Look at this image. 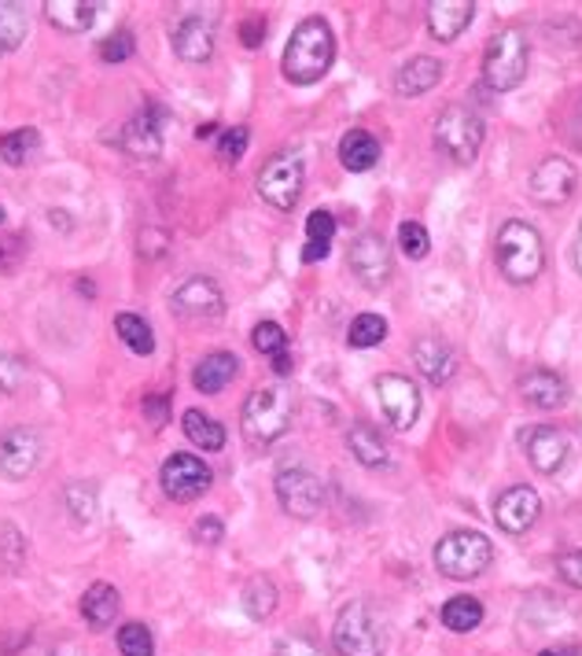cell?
Masks as SVG:
<instances>
[{
    "label": "cell",
    "instance_id": "cell-55",
    "mask_svg": "<svg viewBox=\"0 0 582 656\" xmlns=\"http://www.w3.org/2000/svg\"><path fill=\"white\" fill-rule=\"evenodd\" d=\"M0 258H4V251H0Z\"/></svg>",
    "mask_w": 582,
    "mask_h": 656
},
{
    "label": "cell",
    "instance_id": "cell-25",
    "mask_svg": "<svg viewBox=\"0 0 582 656\" xmlns=\"http://www.w3.org/2000/svg\"><path fill=\"white\" fill-rule=\"evenodd\" d=\"M237 373H240V358H237V354L214 351V354H206L200 365H195L192 383H195V391H203V395H218L225 383H232V377H237Z\"/></svg>",
    "mask_w": 582,
    "mask_h": 656
},
{
    "label": "cell",
    "instance_id": "cell-34",
    "mask_svg": "<svg viewBox=\"0 0 582 656\" xmlns=\"http://www.w3.org/2000/svg\"><path fill=\"white\" fill-rule=\"evenodd\" d=\"M26 37V12L15 0H0V52L18 49V41Z\"/></svg>",
    "mask_w": 582,
    "mask_h": 656
},
{
    "label": "cell",
    "instance_id": "cell-14",
    "mask_svg": "<svg viewBox=\"0 0 582 656\" xmlns=\"http://www.w3.org/2000/svg\"><path fill=\"white\" fill-rule=\"evenodd\" d=\"M539 513H542V499H539V491L528 483L509 487V491H505L494 505V520L505 535H528V531L534 528V520H539Z\"/></svg>",
    "mask_w": 582,
    "mask_h": 656
},
{
    "label": "cell",
    "instance_id": "cell-2",
    "mask_svg": "<svg viewBox=\"0 0 582 656\" xmlns=\"http://www.w3.org/2000/svg\"><path fill=\"white\" fill-rule=\"evenodd\" d=\"M494 258L509 285H531L542 274V266H546V248H542L539 229L520 218L505 222L494 240Z\"/></svg>",
    "mask_w": 582,
    "mask_h": 656
},
{
    "label": "cell",
    "instance_id": "cell-32",
    "mask_svg": "<svg viewBox=\"0 0 582 656\" xmlns=\"http://www.w3.org/2000/svg\"><path fill=\"white\" fill-rule=\"evenodd\" d=\"M37 148H41V137H37V129H12V134L0 137V155H4L8 166H23L30 163L37 155Z\"/></svg>",
    "mask_w": 582,
    "mask_h": 656
},
{
    "label": "cell",
    "instance_id": "cell-29",
    "mask_svg": "<svg viewBox=\"0 0 582 656\" xmlns=\"http://www.w3.org/2000/svg\"><path fill=\"white\" fill-rule=\"evenodd\" d=\"M480 623H483V605L476 602V597L461 594V597H450L443 605V627H450L454 634H468Z\"/></svg>",
    "mask_w": 582,
    "mask_h": 656
},
{
    "label": "cell",
    "instance_id": "cell-30",
    "mask_svg": "<svg viewBox=\"0 0 582 656\" xmlns=\"http://www.w3.org/2000/svg\"><path fill=\"white\" fill-rule=\"evenodd\" d=\"M181 425H185V436H189L192 446H200V450H222L225 446V428L214 417L200 414V409H189Z\"/></svg>",
    "mask_w": 582,
    "mask_h": 656
},
{
    "label": "cell",
    "instance_id": "cell-20",
    "mask_svg": "<svg viewBox=\"0 0 582 656\" xmlns=\"http://www.w3.org/2000/svg\"><path fill=\"white\" fill-rule=\"evenodd\" d=\"M472 15V0H435V4H428V26L435 34V41H457L468 30Z\"/></svg>",
    "mask_w": 582,
    "mask_h": 656
},
{
    "label": "cell",
    "instance_id": "cell-16",
    "mask_svg": "<svg viewBox=\"0 0 582 656\" xmlns=\"http://www.w3.org/2000/svg\"><path fill=\"white\" fill-rule=\"evenodd\" d=\"M520 446L528 450L531 465L539 468L542 476H553L560 465L568 462V436L557 432V428H549V425L523 428V432H520Z\"/></svg>",
    "mask_w": 582,
    "mask_h": 656
},
{
    "label": "cell",
    "instance_id": "cell-54",
    "mask_svg": "<svg viewBox=\"0 0 582 656\" xmlns=\"http://www.w3.org/2000/svg\"><path fill=\"white\" fill-rule=\"evenodd\" d=\"M0 222H4V207H0Z\"/></svg>",
    "mask_w": 582,
    "mask_h": 656
},
{
    "label": "cell",
    "instance_id": "cell-39",
    "mask_svg": "<svg viewBox=\"0 0 582 656\" xmlns=\"http://www.w3.org/2000/svg\"><path fill=\"white\" fill-rule=\"evenodd\" d=\"M248 140H251L248 126L225 129V134L218 137V159H222V163H240L243 152H248Z\"/></svg>",
    "mask_w": 582,
    "mask_h": 656
},
{
    "label": "cell",
    "instance_id": "cell-5",
    "mask_svg": "<svg viewBox=\"0 0 582 656\" xmlns=\"http://www.w3.org/2000/svg\"><path fill=\"white\" fill-rule=\"evenodd\" d=\"M494 546L480 531H450L435 546V568L446 579H476L491 568Z\"/></svg>",
    "mask_w": 582,
    "mask_h": 656
},
{
    "label": "cell",
    "instance_id": "cell-8",
    "mask_svg": "<svg viewBox=\"0 0 582 656\" xmlns=\"http://www.w3.org/2000/svg\"><path fill=\"white\" fill-rule=\"evenodd\" d=\"M303 181H306L303 159L291 152H280L258 171V195L269 203V207L291 211L299 203V195H303Z\"/></svg>",
    "mask_w": 582,
    "mask_h": 656
},
{
    "label": "cell",
    "instance_id": "cell-43",
    "mask_svg": "<svg viewBox=\"0 0 582 656\" xmlns=\"http://www.w3.org/2000/svg\"><path fill=\"white\" fill-rule=\"evenodd\" d=\"M557 571H560V579H565V583H571V586L582 590V550L565 553V557L557 560Z\"/></svg>",
    "mask_w": 582,
    "mask_h": 656
},
{
    "label": "cell",
    "instance_id": "cell-53",
    "mask_svg": "<svg viewBox=\"0 0 582 656\" xmlns=\"http://www.w3.org/2000/svg\"><path fill=\"white\" fill-rule=\"evenodd\" d=\"M539 656H575V653H571V649H542Z\"/></svg>",
    "mask_w": 582,
    "mask_h": 656
},
{
    "label": "cell",
    "instance_id": "cell-3",
    "mask_svg": "<svg viewBox=\"0 0 582 656\" xmlns=\"http://www.w3.org/2000/svg\"><path fill=\"white\" fill-rule=\"evenodd\" d=\"M291 391L284 383H266V388H255L243 402V414H240V428H243V439L251 446H269L277 443L280 436L291 428Z\"/></svg>",
    "mask_w": 582,
    "mask_h": 656
},
{
    "label": "cell",
    "instance_id": "cell-42",
    "mask_svg": "<svg viewBox=\"0 0 582 656\" xmlns=\"http://www.w3.org/2000/svg\"><path fill=\"white\" fill-rule=\"evenodd\" d=\"M274 656H321V649H317L309 639H299V634H291V639H280Z\"/></svg>",
    "mask_w": 582,
    "mask_h": 656
},
{
    "label": "cell",
    "instance_id": "cell-51",
    "mask_svg": "<svg viewBox=\"0 0 582 656\" xmlns=\"http://www.w3.org/2000/svg\"><path fill=\"white\" fill-rule=\"evenodd\" d=\"M214 129H218V122H206V126H200V129H195V137H214Z\"/></svg>",
    "mask_w": 582,
    "mask_h": 656
},
{
    "label": "cell",
    "instance_id": "cell-31",
    "mask_svg": "<svg viewBox=\"0 0 582 656\" xmlns=\"http://www.w3.org/2000/svg\"><path fill=\"white\" fill-rule=\"evenodd\" d=\"M115 332L118 340L129 346L134 354H152L155 351V336H152V325L137 314H118L115 317Z\"/></svg>",
    "mask_w": 582,
    "mask_h": 656
},
{
    "label": "cell",
    "instance_id": "cell-18",
    "mask_svg": "<svg viewBox=\"0 0 582 656\" xmlns=\"http://www.w3.org/2000/svg\"><path fill=\"white\" fill-rule=\"evenodd\" d=\"M122 148L137 159H155L163 152V111L144 108L140 115L129 118V126L122 129Z\"/></svg>",
    "mask_w": 582,
    "mask_h": 656
},
{
    "label": "cell",
    "instance_id": "cell-52",
    "mask_svg": "<svg viewBox=\"0 0 582 656\" xmlns=\"http://www.w3.org/2000/svg\"><path fill=\"white\" fill-rule=\"evenodd\" d=\"M52 656H81L74 645H60V649H52Z\"/></svg>",
    "mask_w": 582,
    "mask_h": 656
},
{
    "label": "cell",
    "instance_id": "cell-11",
    "mask_svg": "<svg viewBox=\"0 0 582 656\" xmlns=\"http://www.w3.org/2000/svg\"><path fill=\"white\" fill-rule=\"evenodd\" d=\"M159 480H163V491L166 499L174 502H195L200 494L211 491V468H206L195 454H174L163 462V472H159Z\"/></svg>",
    "mask_w": 582,
    "mask_h": 656
},
{
    "label": "cell",
    "instance_id": "cell-6",
    "mask_svg": "<svg viewBox=\"0 0 582 656\" xmlns=\"http://www.w3.org/2000/svg\"><path fill=\"white\" fill-rule=\"evenodd\" d=\"M435 148L454 163H472L483 148V118L465 104L443 108L435 118Z\"/></svg>",
    "mask_w": 582,
    "mask_h": 656
},
{
    "label": "cell",
    "instance_id": "cell-22",
    "mask_svg": "<svg viewBox=\"0 0 582 656\" xmlns=\"http://www.w3.org/2000/svg\"><path fill=\"white\" fill-rule=\"evenodd\" d=\"M413 362H417V369L425 373L431 383H446L457 369L454 351H450V343L439 340V336H420V340L413 343Z\"/></svg>",
    "mask_w": 582,
    "mask_h": 656
},
{
    "label": "cell",
    "instance_id": "cell-19",
    "mask_svg": "<svg viewBox=\"0 0 582 656\" xmlns=\"http://www.w3.org/2000/svg\"><path fill=\"white\" fill-rule=\"evenodd\" d=\"M174 52L185 63H206L214 55V26L200 15H185L174 26Z\"/></svg>",
    "mask_w": 582,
    "mask_h": 656
},
{
    "label": "cell",
    "instance_id": "cell-33",
    "mask_svg": "<svg viewBox=\"0 0 582 656\" xmlns=\"http://www.w3.org/2000/svg\"><path fill=\"white\" fill-rule=\"evenodd\" d=\"M243 608H248L251 620H266L269 613L277 608V586L274 579L255 576L248 586H243Z\"/></svg>",
    "mask_w": 582,
    "mask_h": 656
},
{
    "label": "cell",
    "instance_id": "cell-47",
    "mask_svg": "<svg viewBox=\"0 0 582 656\" xmlns=\"http://www.w3.org/2000/svg\"><path fill=\"white\" fill-rule=\"evenodd\" d=\"M166 406H170V399H166V395L144 399V414L152 417V425H166Z\"/></svg>",
    "mask_w": 582,
    "mask_h": 656
},
{
    "label": "cell",
    "instance_id": "cell-35",
    "mask_svg": "<svg viewBox=\"0 0 582 656\" xmlns=\"http://www.w3.org/2000/svg\"><path fill=\"white\" fill-rule=\"evenodd\" d=\"M388 340V321H383L380 314H358L351 321V332H346V343L358 346V351H365V346H377Z\"/></svg>",
    "mask_w": 582,
    "mask_h": 656
},
{
    "label": "cell",
    "instance_id": "cell-17",
    "mask_svg": "<svg viewBox=\"0 0 582 656\" xmlns=\"http://www.w3.org/2000/svg\"><path fill=\"white\" fill-rule=\"evenodd\" d=\"M177 317H218L225 311V295L211 277H192L170 295Z\"/></svg>",
    "mask_w": 582,
    "mask_h": 656
},
{
    "label": "cell",
    "instance_id": "cell-27",
    "mask_svg": "<svg viewBox=\"0 0 582 656\" xmlns=\"http://www.w3.org/2000/svg\"><path fill=\"white\" fill-rule=\"evenodd\" d=\"M340 163H343L351 174L372 171V166L380 163V144H377V137L365 134V129H351V134H343V140H340Z\"/></svg>",
    "mask_w": 582,
    "mask_h": 656
},
{
    "label": "cell",
    "instance_id": "cell-48",
    "mask_svg": "<svg viewBox=\"0 0 582 656\" xmlns=\"http://www.w3.org/2000/svg\"><path fill=\"white\" fill-rule=\"evenodd\" d=\"M325 255H328L325 243H306V248H303V262H317V258H325Z\"/></svg>",
    "mask_w": 582,
    "mask_h": 656
},
{
    "label": "cell",
    "instance_id": "cell-4",
    "mask_svg": "<svg viewBox=\"0 0 582 656\" xmlns=\"http://www.w3.org/2000/svg\"><path fill=\"white\" fill-rule=\"evenodd\" d=\"M528 78V37L516 26H505L491 37L483 55V81L494 92H509Z\"/></svg>",
    "mask_w": 582,
    "mask_h": 656
},
{
    "label": "cell",
    "instance_id": "cell-49",
    "mask_svg": "<svg viewBox=\"0 0 582 656\" xmlns=\"http://www.w3.org/2000/svg\"><path fill=\"white\" fill-rule=\"evenodd\" d=\"M291 365H295V362H291V354H288V351L274 354V369L280 373V377H284V373H291Z\"/></svg>",
    "mask_w": 582,
    "mask_h": 656
},
{
    "label": "cell",
    "instance_id": "cell-40",
    "mask_svg": "<svg viewBox=\"0 0 582 656\" xmlns=\"http://www.w3.org/2000/svg\"><path fill=\"white\" fill-rule=\"evenodd\" d=\"M306 237H309L306 243H325V248H328L332 237H336V218L328 211H314L306 218Z\"/></svg>",
    "mask_w": 582,
    "mask_h": 656
},
{
    "label": "cell",
    "instance_id": "cell-45",
    "mask_svg": "<svg viewBox=\"0 0 582 656\" xmlns=\"http://www.w3.org/2000/svg\"><path fill=\"white\" fill-rule=\"evenodd\" d=\"M18 380H23V365L15 358H0V395H12Z\"/></svg>",
    "mask_w": 582,
    "mask_h": 656
},
{
    "label": "cell",
    "instance_id": "cell-15",
    "mask_svg": "<svg viewBox=\"0 0 582 656\" xmlns=\"http://www.w3.org/2000/svg\"><path fill=\"white\" fill-rule=\"evenodd\" d=\"M41 462V439L34 428H8L0 436V476L8 480H26Z\"/></svg>",
    "mask_w": 582,
    "mask_h": 656
},
{
    "label": "cell",
    "instance_id": "cell-44",
    "mask_svg": "<svg viewBox=\"0 0 582 656\" xmlns=\"http://www.w3.org/2000/svg\"><path fill=\"white\" fill-rule=\"evenodd\" d=\"M192 535H195V542H206V546H218V542L225 539V528H222V520L203 517V520H195Z\"/></svg>",
    "mask_w": 582,
    "mask_h": 656
},
{
    "label": "cell",
    "instance_id": "cell-12",
    "mask_svg": "<svg viewBox=\"0 0 582 656\" xmlns=\"http://www.w3.org/2000/svg\"><path fill=\"white\" fill-rule=\"evenodd\" d=\"M377 399L380 409L388 417V425L394 432H409L420 417V391L409 377H398V373H388V377L377 380Z\"/></svg>",
    "mask_w": 582,
    "mask_h": 656
},
{
    "label": "cell",
    "instance_id": "cell-13",
    "mask_svg": "<svg viewBox=\"0 0 582 656\" xmlns=\"http://www.w3.org/2000/svg\"><path fill=\"white\" fill-rule=\"evenodd\" d=\"M351 269L365 288L388 285L391 269H394L388 240H383L380 232H362V237L351 243Z\"/></svg>",
    "mask_w": 582,
    "mask_h": 656
},
{
    "label": "cell",
    "instance_id": "cell-46",
    "mask_svg": "<svg viewBox=\"0 0 582 656\" xmlns=\"http://www.w3.org/2000/svg\"><path fill=\"white\" fill-rule=\"evenodd\" d=\"M262 34H266V23H262L258 15H251L248 23L240 26V37H243V45H248V49H258V45L266 41Z\"/></svg>",
    "mask_w": 582,
    "mask_h": 656
},
{
    "label": "cell",
    "instance_id": "cell-26",
    "mask_svg": "<svg viewBox=\"0 0 582 656\" xmlns=\"http://www.w3.org/2000/svg\"><path fill=\"white\" fill-rule=\"evenodd\" d=\"M118 605H122V594L111 583H92L81 597V616L89 620L92 631H103V627L115 623L118 616Z\"/></svg>",
    "mask_w": 582,
    "mask_h": 656
},
{
    "label": "cell",
    "instance_id": "cell-23",
    "mask_svg": "<svg viewBox=\"0 0 582 656\" xmlns=\"http://www.w3.org/2000/svg\"><path fill=\"white\" fill-rule=\"evenodd\" d=\"M520 395L539 409H560L568 402V380L553 369H531L520 377Z\"/></svg>",
    "mask_w": 582,
    "mask_h": 656
},
{
    "label": "cell",
    "instance_id": "cell-28",
    "mask_svg": "<svg viewBox=\"0 0 582 656\" xmlns=\"http://www.w3.org/2000/svg\"><path fill=\"white\" fill-rule=\"evenodd\" d=\"M346 446H351V454L358 457L365 468L388 465V443H383L380 428L369 425V420H358V425L351 428V436H346Z\"/></svg>",
    "mask_w": 582,
    "mask_h": 656
},
{
    "label": "cell",
    "instance_id": "cell-10",
    "mask_svg": "<svg viewBox=\"0 0 582 656\" xmlns=\"http://www.w3.org/2000/svg\"><path fill=\"white\" fill-rule=\"evenodd\" d=\"M575 185H579L575 166H571L568 159H560V155H549L531 171L528 192H531L534 203H542V207H560V203L571 200Z\"/></svg>",
    "mask_w": 582,
    "mask_h": 656
},
{
    "label": "cell",
    "instance_id": "cell-9",
    "mask_svg": "<svg viewBox=\"0 0 582 656\" xmlns=\"http://www.w3.org/2000/svg\"><path fill=\"white\" fill-rule=\"evenodd\" d=\"M277 499L284 505V513L309 520L325 505V483L309 468H284V472H277Z\"/></svg>",
    "mask_w": 582,
    "mask_h": 656
},
{
    "label": "cell",
    "instance_id": "cell-36",
    "mask_svg": "<svg viewBox=\"0 0 582 656\" xmlns=\"http://www.w3.org/2000/svg\"><path fill=\"white\" fill-rule=\"evenodd\" d=\"M118 649L122 656H155V639L144 623H126L118 631Z\"/></svg>",
    "mask_w": 582,
    "mask_h": 656
},
{
    "label": "cell",
    "instance_id": "cell-21",
    "mask_svg": "<svg viewBox=\"0 0 582 656\" xmlns=\"http://www.w3.org/2000/svg\"><path fill=\"white\" fill-rule=\"evenodd\" d=\"M439 81H443V63L431 60V55H417V60L402 63L398 74H394V92L413 100V97H425V92H431Z\"/></svg>",
    "mask_w": 582,
    "mask_h": 656
},
{
    "label": "cell",
    "instance_id": "cell-24",
    "mask_svg": "<svg viewBox=\"0 0 582 656\" xmlns=\"http://www.w3.org/2000/svg\"><path fill=\"white\" fill-rule=\"evenodd\" d=\"M97 0H49L45 4V18L63 34H86L97 23Z\"/></svg>",
    "mask_w": 582,
    "mask_h": 656
},
{
    "label": "cell",
    "instance_id": "cell-38",
    "mask_svg": "<svg viewBox=\"0 0 582 656\" xmlns=\"http://www.w3.org/2000/svg\"><path fill=\"white\" fill-rule=\"evenodd\" d=\"M398 243H402V251H406L409 258H425L431 251V237H428V229L420 222H402L398 225Z\"/></svg>",
    "mask_w": 582,
    "mask_h": 656
},
{
    "label": "cell",
    "instance_id": "cell-41",
    "mask_svg": "<svg viewBox=\"0 0 582 656\" xmlns=\"http://www.w3.org/2000/svg\"><path fill=\"white\" fill-rule=\"evenodd\" d=\"M129 55H134V37H129L126 30L107 37V41L100 45V60L103 63H126Z\"/></svg>",
    "mask_w": 582,
    "mask_h": 656
},
{
    "label": "cell",
    "instance_id": "cell-37",
    "mask_svg": "<svg viewBox=\"0 0 582 656\" xmlns=\"http://www.w3.org/2000/svg\"><path fill=\"white\" fill-rule=\"evenodd\" d=\"M251 343H255L258 354H269V358L280 351H288V336L277 321H258L255 332H251Z\"/></svg>",
    "mask_w": 582,
    "mask_h": 656
},
{
    "label": "cell",
    "instance_id": "cell-1",
    "mask_svg": "<svg viewBox=\"0 0 582 656\" xmlns=\"http://www.w3.org/2000/svg\"><path fill=\"white\" fill-rule=\"evenodd\" d=\"M332 55H336L332 26L317 15L303 18L284 49V78L295 81V86H314L332 67Z\"/></svg>",
    "mask_w": 582,
    "mask_h": 656
},
{
    "label": "cell",
    "instance_id": "cell-7",
    "mask_svg": "<svg viewBox=\"0 0 582 656\" xmlns=\"http://www.w3.org/2000/svg\"><path fill=\"white\" fill-rule=\"evenodd\" d=\"M332 645L340 656H383V631L365 602L343 605L332 627Z\"/></svg>",
    "mask_w": 582,
    "mask_h": 656
},
{
    "label": "cell",
    "instance_id": "cell-50",
    "mask_svg": "<svg viewBox=\"0 0 582 656\" xmlns=\"http://www.w3.org/2000/svg\"><path fill=\"white\" fill-rule=\"evenodd\" d=\"M575 269L582 274V225H579V237H575Z\"/></svg>",
    "mask_w": 582,
    "mask_h": 656
}]
</instances>
